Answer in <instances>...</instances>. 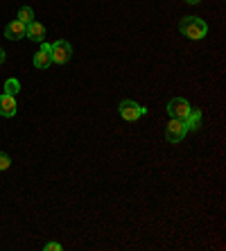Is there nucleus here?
I'll use <instances>...</instances> for the list:
<instances>
[{"instance_id":"obj_1","label":"nucleus","mask_w":226,"mask_h":251,"mask_svg":"<svg viewBox=\"0 0 226 251\" xmlns=\"http://www.w3.org/2000/svg\"><path fill=\"white\" fill-rule=\"evenodd\" d=\"M179 32L186 36V39L199 41V39H203V36L208 34V25L199 16H183L179 23Z\"/></svg>"},{"instance_id":"obj_2","label":"nucleus","mask_w":226,"mask_h":251,"mask_svg":"<svg viewBox=\"0 0 226 251\" xmlns=\"http://www.w3.org/2000/svg\"><path fill=\"white\" fill-rule=\"evenodd\" d=\"M120 116H122V120H127V123H136L140 116H145L147 113V109L145 106H140V104H136L133 100H122L120 102Z\"/></svg>"},{"instance_id":"obj_3","label":"nucleus","mask_w":226,"mask_h":251,"mask_svg":"<svg viewBox=\"0 0 226 251\" xmlns=\"http://www.w3.org/2000/svg\"><path fill=\"white\" fill-rule=\"evenodd\" d=\"M70 57H73V48H70L68 41H54L52 48H50V59L52 64H68Z\"/></svg>"},{"instance_id":"obj_4","label":"nucleus","mask_w":226,"mask_h":251,"mask_svg":"<svg viewBox=\"0 0 226 251\" xmlns=\"http://www.w3.org/2000/svg\"><path fill=\"white\" fill-rule=\"evenodd\" d=\"M190 109H192L190 102L183 98H174L168 102V113H170V118H174V120H186Z\"/></svg>"},{"instance_id":"obj_5","label":"nucleus","mask_w":226,"mask_h":251,"mask_svg":"<svg viewBox=\"0 0 226 251\" xmlns=\"http://www.w3.org/2000/svg\"><path fill=\"white\" fill-rule=\"evenodd\" d=\"M188 134V127L183 120H170V125L165 127V138H168V143H172V145H176V143H181L183 140V136Z\"/></svg>"},{"instance_id":"obj_6","label":"nucleus","mask_w":226,"mask_h":251,"mask_svg":"<svg viewBox=\"0 0 226 251\" xmlns=\"http://www.w3.org/2000/svg\"><path fill=\"white\" fill-rule=\"evenodd\" d=\"M18 111L16 106V95H7L2 93L0 95V116L2 118H14Z\"/></svg>"},{"instance_id":"obj_7","label":"nucleus","mask_w":226,"mask_h":251,"mask_svg":"<svg viewBox=\"0 0 226 251\" xmlns=\"http://www.w3.org/2000/svg\"><path fill=\"white\" fill-rule=\"evenodd\" d=\"M25 29H27V25L21 23V21H12V23L5 27V39H9V41H18V39H23L25 36Z\"/></svg>"},{"instance_id":"obj_8","label":"nucleus","mask_w":226,"mask_h":251,"mask_svg":"<svg viewBox=\"0 0 226 251\" xmlns=\"http://www.w3.org/2000/svg\"><path fill=\"white\" fill-rule=\"evenodd\" d=\"M25 36H27L29 41H34V43H43L46 41V27H43L41 23H36V21H32V23H27Z\"/></svg>"},{"instance_id":"obj_9","label":"nucleus","mask_w":226,"mask_h":251,"mask_svg":"<svg viewBox=\"0 0 226 251\" xmlns=\"http://www.w3.org/2000/svg\"><path fill=\"white\" fill-rule=\"evenodd\" d=\"M186 123V127H188V131H197L199 127H201V111L199 109H190V113H188V118L183 120Z\"/></svg>"},{"instance_id":"obj_10","label":"nucleus","mask_w":226,"mask_h":251,"mask_svg":"<svg viewBox=\"0 0 226 251\" xmlns=\"http://www.w3.org/2000/svg\"><path fill=\"white\" fill-rule=\"evenodd\" d=\"M32 64H34V68L46 70V68H50V64H52V59H50V54H48V52L39 50V52L34 54V59H32Z\"/></svg>"},{"instance_id":"obj_11","label":"nucleus","mask_w":226,"mask_h":251,"mask_svg":"<svg viewBox=\"0 0 226 251\" xmlns=\"http://www.w3.org/2000/svg\"><path fill=\"white\" fill-rule=\"evenodd\" d=\"M18 21H21V23H25V25H27V23H32V21H34V9H32V7H27V5H25V7H21V9H18Z\"/></svg>"},{"instance_id":"obj_12","label":"nucleus","mask_w":226,"mask_h":251,"mask_svg":"<svg viewBox=\"0 0 226 251\" xmlns=\"http://www.w3.org/2000/svg\"><path fill=\"white\" fill-rule=\"evenodd\" d=\"M18 91H21V82H18V79H14V77H9V79L5 82V93L7 95H16Z\"/></svg>"},{"instance_id":"obj_13","label":"nucleus","mask_w":226,"mask_h":251,"mask_svg":"<svg viewBox=\"0 0 226 251\" xmlns=\"http://www.w3.org/2000/svg\"><path fill=\"white\" fill-rule=\"evenodd\" d=\"M9 165H12V158L7 156L5 152H0V172H5V170H9Z\"/></svg>"},{"instance_id":"obj_14","label":"nucleus","mask_w":226,"mask_h":251,"mask_svg":"<svg viewBox=\"0 0 226 251\" xmlns=\"http://www.w3.org/2000/svg\"><path fill=\"white\" fill-rule=\"evenodd\" d=\"M43 249H46V251H61V249H64V247L59 245V242H48V245L43 247Z\"/></svg>"},{"instance_id":"obj_15","label":"nucleus","mask_w":226,"mask_h":251,"mask_svg":"<svg viewBox=\"0 0 226 251\" xmlns=\"http://www.w3.org/2000/svg\"><path fill=\"white\" fill-rule=\"evenodd\" d=\"M5 57H7V54H5V50H2V48H0V64H2V61H5Z\"/></svg>"},{"instance_id":"obj_16","label":"nucleus","mask_w":226,"mask_h":251,"mask_svg":"<svg viewBox=\"0 0 226 251\" xmlns=\"http://www.w3.org/2000/svg\"><path fill=\"white\" fill-rule=\"evenodd\" d=\"M188 5H199V2H201V0H186Z\"/></svg>"}]
</instances>
